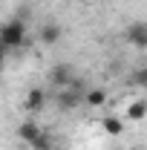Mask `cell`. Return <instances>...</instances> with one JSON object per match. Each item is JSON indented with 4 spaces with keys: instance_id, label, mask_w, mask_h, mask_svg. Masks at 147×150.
Returning <instances> with one entry per match:
<instances>
[{
    "instance_id": "3957f363",
    "label": "cell",
    "mask_w": 147,
    "mask_h": 150,
    "mask_svg": "<svg viewBox=\"0 0 147 150\" xmlns=\"http://www.w3.org/2000/svg\"><path fill=\"white\" fill-rule=\"evenodd\" d=\"M127 40L136 49H147V23H130L127 26Z\"/></svg>"
},
{
    "instance_id": "6da1fadb",
    "label": "cell",
    "mask_w": 147,
    "mask_h": 150,
    "mask_svg": "<svg viewBox=\"0 0 147 150\" xmlns=\"http://www.w3.org/2000/svg\"><path fill=\"white\" fill-rule=\"evenodd\" d=\"M26 43V23L18 18L0 23V49L3 52H12V49H20Z\"/></svg>"
},
{
    "instance_id": "7a4b0ae2",
    "label": "cell",
    "mask_w": 147,
    "mask_h": 150,
    "mask_svg": "<svg viewBox=\"0 0 147 150\" xmlns=\"http://www.w3.org/2000/svg\"><path fill=\"white\" fill-rule=\"evenodd\" d=\"M58 104L64 107V110H75L78 104H84V90H81V84L72 81V84H66L61 95H58Z\"/></svg>"
},
{
    "instance_id": "277c9868",
    "label": "cell",
    "mask_w": 147,
    "mask_h": 150,
    "mask_svg": "<svg viewBox=\"0 0 147 150\" xmlns=\"http://www.w3.org/2000/svg\"><path fill=\"white\" fill-rule=\"evenodd\" d=\"M40 133H43V130H40L37 121H23V124L18 127V139L23 142V144H32V142L40 139Z\"/></svg>"
},
{
    "instance_id": "7c38bea8",
    "label": "cell",
    "mask_w": 147,
    "mask_h": 150,
    "mask_svg": "<svg viewBox=\"0 0 147 150\" xmlns=\"http://www.w3.org/2000/svg\"><path fill=\"white\" fill-rule=\"evenodd\" d=\"M104 127H107V130H112V133H118V130H121V124H118L115 118H107V124H104Z\"/></svg>"
},
{
    "instance_id": "8fae6325",
    "label": "cell",
    "mask_w": 147,
    "mask_h": 150,
    "mask_svg": "<svg viewBox=\"0 0 147 150\" xmlns=\"http://www.w3.org/2000/svg\"><path fill=\"white\" fill-rule=\"evenodd\" d=\"M144 115V104H139V107H130V118H141Z\"/></svg>"
},
{
    "instance_id": "ba28073f",
    "label": "cell",
    "mask_w": 147,
    "mask_h": 150,
    "mask_svg": "<svg viewBox=\"0 0 147 150\" xmlns=\"http://www.w3.org/2000/svg\"><path fill=\"white\" fill-rule=\"evenodd\" d=\"M130 81H133L136 87H141V90H147V67H141V69H136V72L130 75Z\"/></svg>"
},
{
    "instance_id": "52a82bcc",
    "label": "cell",
    "mask_w": 147,
    "mask_h": 150,
    "mask_svg": "<svg viewBox=\"0 0 147 150\" xmlns=\"http://www.w3.org/2000/svg\"><path fill=\"white\" fill-rule=\"evenodd\" d=\"M84 104L101 107V104H104V90H84Z\"/></svg>"
},
{
    "instance_id": "30bf717a",
    "label": "cell",
    "mask_w": 147,
    "mask_h": 150,
    "mask_svg": "<svg viewBox=\"0 0 147 150\" xmlns=\"http://www.w3.org/2000/svg\"><path fill=\"white\" fill-rule=\"evenodd\" d=\"M29 147H32V150H52V142H49V136H46V133H40V139L32 142Z\"/></svg>"
},
{
    "instance_id": "5b68a950",
    "label": "cell",
    "mask_w": 147,
    "mask_h": 150,
    "mask_svg": "<svg viewBox=\"0 0 147 150\" xmlns=\"http://www.w3.org/2000/svg\"><path fill=\"white\" fill-rule=\"evenodd\" d=\"M61 35H64V29H61L58 23H46V26L40 29V40H43V43H55Z\"/></svg>"
},
{
    "instance_id": "9c48e42d",
    "label": "cell",
    "mask_w": 147,
    "mask_h": 150,
    "mask_svg": "<svg viewBox=\"0 0 147 150\" xmlns=\"http://www.w3.org/2000/svg\"><path fill=\"white\" fill-rule=\"evenodd\" d=\"M26 107H29V110H37V107H43V93L32 90V93H29V101H26Z\"/></svg>"
},
{
    "instance_id": "8992f818",
    "label": "cell",
    "mask_w": 147,
    "mask_h": 150,
    "mask_svg": "<svg viewBox=\"0 0 147 150\" xmlns=\"http://www.w3.org/2000/svg\"><path fill=\"white\" fill-rule=\"evenodd\" d=\"M52 81H55L58 87L72 84V78H69V67H55V69H52Z\"/></svg>"
},
{
    "instance_id": "4fadbf2b",
    "label": "cell",
    "mask_w": 147,
    "mask_h": 150,
    "mask_svg": "<svg viewBox=\"0 0 147 150\" xmlns=\"http://www.w3.org/2000/svg\"><path fill=\"white\" fill-rule=\"evenodd\" d=\"M3 64H6V52L0 49V69H3Z\"/></svg>"
}]
</instances>
